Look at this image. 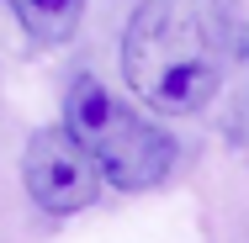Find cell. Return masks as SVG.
<instances>
[{"label":"cell","instance_id":"obj_5","mask_svg":"<svg viewBox=\"0 0 249 243\" xmlns=\"http://www.w3.org/2000/svg\"><path fill=\"white\" fill-rule=\"evenodd\" d=\"M223 132H228V143L249 148V80L239 85V96H233V106H228V122H223Z\"/></svg>","mask_w":249,"mask_h":243},{"label":"cell","instance_id":"obj_2","mask_svg":"<svg viewBox=\"0 0 249 243\" xmlns=\"http://www.w3.org/2000/svg\"><path fill=\"white\" fill-rule=\"evenodd\" d=\"M64 127L90 148L101 185H111V191H154L170 180V169L180 159L175 132L154 116H138L133 106H122L96 74H80L69 85Z\"/></svg>","mask_w":249,"mask_h":243},{"label":"cell","instance_id":"obj_4","mask_svg":"<svg viewBox=\"0 0 249 243\" xmlns=\"http://www.w3.org/2000/svg\"><path fill=\"white\" fill-rule=\"evenodd\" d=\"M5 5H11L16 27L43 48L69 43L80 32V21H85V0H5Z\"/></svg>","mask_w":249,"mask_h":243},{"label":"cell","instance_id":"obj_3","mask_svg":"<svg viewBox=\"0 0 249 243\" xmlns=\"http://www.w3.org/2000/svg\"><path fill=\"white\" fill-rule=\"evenodd\" d=\"M21 185L48 217H74L101 195V169L69 127H37L21 153Z\"/></svg>","mask_w":249,"mask_h":243},{"label":"cell","instance_id":"obj_1","mask_svg":"<svg viewBox=\"0 0 249 243\" xmlns=\"http://www.w3.org/2000/svg\"><path fill=\"white\" fill-rule=\"evenodd\" d=\"M223 43L201 0H138L122 27V80L159 116H196L223 85Z\"/></svg>","mask_w":249,"mask_h":243}]
</instances>
